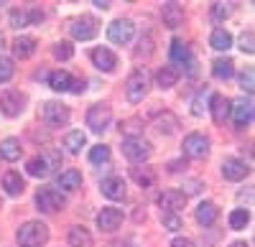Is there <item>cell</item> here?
<instances>
[{
	"mask_svg": "<svg viewBox=\"0 0 255 247\" xmlns=\"http://www.w3.org/2000/svg\"><path fill=\"white\" fill-rule=\"evenodd\" d=\"M92 61H95V67L100 72H113L118 67V56L110 49H105V46H100V49L92 51Z\"/></svg>",
	"mask_w": 255,
	"mask_h": 247,
	"instance_id": "e0dca14e",
	"label": "cell"
},
{
	"mask_svg": "<svg viewBox=\"0 0 255 247\" xmlns=\"http://www.w3.org/2000/svg\"><path fill=\"white\" fill-rule=\"evenodd\" d=\"M133 178H135L138 186H143V189H151L156 183V173L151 168H133Z\"/></svg>",
	"mask_w": 255,
	"mask_h": 247,
	"instance_id": "1f68e13d",
	"label": "cell"
},
{
	"mask_svg": "<svg viewBox=\"0 0 255 247\" xmlns=\"http://www.w3.org/2000/svg\"><path fill=\"white\" fill-rule=\"evenodd\" d=\"M110 120H113V110H110V105H105V102H97V105H92V107L87 110V125H90L95 133L108 130Z\"/></svg>",
	"mask_w": 255,
	"mask_h": 247,
	"instance_id": "8992f818",
	"label": "cell"
},
{
	"mask_svg": "<svg viewBox=\"0 0 255 247\" xmlns=\"http://www.w3.org/2000/svg\"><path fill=\"white\" fill-rule=\"evenodd\" d=\"M20 140L18 138H5V140H0V158H5V161H18L20 158Z\"/></svg>",
	"mask_w": 255,
	"mask_h": 247,
	"instance_id": "603a6c76",
	"label": "cell"
},
{
	"mask_svg": "<svg viewBox=\"0 0 255 247\" xmlns=\"http://www.w3.org/2000/svg\"><path fill=\"white\" fill-rule=\"evenodd\" d=\"M123 156L133 163H143L151 158V143L143 138H128L123 140Z\"/></svg>",
	"mask_w": 255,
	"mask_h": 247,
	"instance_id": "277c9868",
	"label": "cell"
},
{
	"mask_svg": "<svg viewBox=\"0 0 255 247\" xmlns=\"http://www.w3.org/2000/svg\"><path fill=\"white\" fill-rule=\"evenodd\" d=\"M240 49H243L245 54H253V51H255V46H253V31H245V33L240 36Z\"/></svg>",
	"mask_w": 255,
	"mask_h": 247,
	"instance_id": "f35d334b",
	"label": "cell"
},
{
	"mask_svg": "<svg viewBox=\"0 0 255 247\" xmlns=\"http://www.w3.org/2000/svg\"><path fill=\"white\" fill-rule=\"evenodd\" d=\"M248 222H250V212L248 209H235L230 214V227L232 230H245Z\"/></svg>",
	"mask_w": 255,
	"mask_h": 247,
	"instance_id": "d6a6232c",
	"label": "cell"
},
{
	"mask_svg": "<svg viewBox=\"0 0 255 247\" xmlns=\"http://www.w3.org/2000/svg\"><path fill=\"white\" fill-rule=\"evenodd\" d=\"M145 92H148V72H145V69H135L130 77H128V82H125L128 102L138 105V102L145 97Z\"/></svg>",
	"mask_w": 255,
	"mask_h": 247,
	"instance_id": "3957f363",
	"label": "cell"
},
{
	"mask_svg": "<svg viewBox=\"0 0 255 247\" xmlns=\"http://www.w3.org/2000/svg\"><path fill=\"white\" fill-rule=\"evenodd\" d=\"M15 74V67L8 56H0V82H10Z\"/></svg>",
	"mask_w": 255,
	"mask_h": 247,
	"instance_id": "836d02e7",
	"label": "cell"
},
{
	"mask_svg": "<svg viewBox=\"0 0 255 247\" xmlns=\"http://www.w3.org/2000/svg\"><path fill=\"white\" fill-rule=\"evenodd\" d=\"M18 245L20 247H41V245H46L49 240V227L44 222H26L23 227L18 230Z\"/></svg>",
	"mask_w": 255,
	"mask_h": 247,
	"instance_id": "7a4b0ae2",
	"label": "cell"
},
{
	"mask_svg": "<svg viewBox=\"0 0 255 247\" xmlns=\"http://www.w3.org/2000/svg\"><path fill=\"white\" fill-rule=\"evenodd\" d=\"M248 163L245 161H240V158H225L222 161V176L227 178V181H240V178H245L248 176Z\"/></svg>",
	"mask_w": 255,
	"mask_h": 247,
	"instance_id": "5bb4252c",
	"label": "cell"
},
{
	"mask_svg": "<svg viewBox=\"0 0 255 247\" xmlns=\"http://www.w3.org/2000/svg\"><path fill=\"white\" fill-rule=\"evenodd\" d=\"M84 143H87V138H84L82 130H72L64 135V148H69V153H79L84 148Z\"/></svg>",
	"mask_w": 255,
	"mask_h": 247,
	"instance_id": "4dcf8cb0",
	"label": "cell"
},
{
	"mask_svg": "<svg viewBox=\"0 0 255 247\" xmlns=\"http://www.w3.org/2000/svg\"><path fill=\"white\" fill-rule=\"evenodd\" d=\"M184 153L189 158H204L209 153V140L202 133H191L184 138Z\"/></svg>",
	"mask_w": 255,
	"mask_h": 247,
	"instance_id": "8fae6325",
	"label": "cell"
},
{
	"mask_svg": "<svg viewBox=\"0 0 255 247\" xmlns=\"http://www.w3.org/2000/svg\"><path fill=\"white\" fill-rule=\"evenodd\" d=\"M209 110V102H207V89H202L199 94H197V99L191 102V112L194 115H204Z\"/></svg>",
	"mask_w": 255,
	"mask_h": 247,
	"instance_id": "d590c367",
	"label": "cell"
},
{
	"mask_svg": "<svg viewBox=\"0 0 255 247\" xmlns=\"http://www.w3.org/2000/svg\"><path fill=\"white\" fill-rule=\"evenodd\" d=\"M156 82H158V87H163V89L174 87L176 82H179V69H176V67H163V69L156 74Z\"/></svg>",
	"mask_w": 255,
	"mask_h": 247,
	"instance_id": "f546056e",
	"label": "cell"
},
{
	"mask_svg": "<svg viewBox=\"0 0 255 247\" xmlns=\"http://www.w3.org/2000/svg\"><path fill=\"white\" fill-rule=\"evenodd\" d=\"M36 207H38L41 212H46V214L59 212V209L64 207V196H61L56 189H38V194H36Z\"/></svg>",
	"mask_w": 255,
	"mask_h": 247,
	"instance_id": "ba28073f",
	"label": "cell"
},
{
	"mask_svg": "<svg viewBox=\"0 0 255 247\" xmlns=\"http://www.w3.org/2000/svg\"><path fill=\"white\" fill-rule=\"evenodd\" d=\"M72 120V112L67 105H61V102H46L44 105V122L49 128H64L69 125Z\"/></svg>",
	"mask_w": 255,
	"mask_h": 247,
	"instance_id": "5b68a950",
	"label": "cell"
},
{
	"mask_svg": "<svg viewBox=\"0 0 255 247\" xmlns=\"http://www.w3.org/2000/svg\"><path fill=\"white\" fill-rule=\"evenodd\" d=\"M0 46H3V33H0Z\"/></svg>",
	"mask_w": 255,
	"mask_h": 247,
	"instance_id": "7dc6e473",
	"label": "cell"
},
{
	"mask_svg": "<svg viewBox=\"0 0 255 247\" xmlns=\"http://www.w3.org/2000/svg\"><path fill=\"white\" fill-rule=\"evenodd\" d=\"M227 13H230V8H225L222 3L215 5V18H227Z\"/></svg>",
	"mask_w": 255,
	"mask_h": 247,
	"instance_id": "ee69618b",
	"label": "cell"
},
{
	"mask_svg": "<svg viewBox=\"0 0 255 247\" xmlns=\"http://www.w3.org/2000/svg\"><path fill=\"white\" fill-rule=\"evenodd\" d=\"M59 166H61V153H59V151H54V148H49V151H44L41 156L31 158L26 168H28V173H31V176L44 178V176H49L51 171H56Z\"/></svg>",
	"mask_w": 255,
	"mask_h": 247,
	"instance_id": "6da1fadb",
	"label": "cell"
},
{
	"mask_svg": "<svg viewBox=\"0 0 255 247\" xmlns=\"http://www.w3.org/2000/svg\"><path fill=\"white\" fill-rule=\"evenodd\" d=\"M171 247H197V245L191 242L189 237H176V240L171 242Z\"/></svg>",
	"mask_w": 255,
	"mask_h": 247,
	"instance_id": "b9f144b4",
	"label": "cell"
},
{
	"mask_svg": "<svg viewBox=\"0 0 255 247\" xmlns=\"http://www.w3.org/2000/svg\"><path fill=\"white\" fill-rule=\"evenodd\" d=\"M69 245L72 247H92V235L90 230H84V227H72L69 230Z\"/></svg>",
	"mask_w": 255,
	"mask_h": 247,
	"instance_id": "d4e9b609",
	"label": "cell"
},
{
	"mask_svg": "<svg viewBox=\"0 0 255 247\" xmlns=\"http://www.w3.org/2000/svg\"><path fill=\"white\" fill-rule=\"evenodd\" d=\"M3 189H5L8 196H20V194H23V189H26V183H23V178H20V173L8 171L3 176Z\"/></svg>",
	"mask_w": 255,
	"mask_h": 247,
	"instance_id": "ffe728a7",
	"label": "cell"
},
{
	"mask_svg": "<svg viewBox=\"0 0 255 247\" xmlns=\"http://www.w3.org/2000/svg\"><path fill=\"white\" fill-rule=\"evenodd\" d=\"M133 31H135L133 20H128V18H118V20H113V23L108 26V38L113 41V44L123 46V44H128V41L133 38Z\"/></svg>",
	"mask_w": 255,
	"mask_h": 247,
	"instance_id": "52a82bcc",
	"label": "cell"
},
{
	"mask_svg": "<svg viewBox=\"0 0 255 247\" xmlns=\"http://www.w3.org/2000/svg\"><path fill=\"white\" fill-rule=\"evenodd\" d=\"M212 74H215L217 79H230L232 74H235V61L232 59H217L215 64H212Z\"/></svg>",
	"mask_w": 255,
	"mask_h": 247,
	"instance_id": "83f0119b",
	"label": "cell"
},
{
	"mask_svg": "<svg viewBox=\"0 0 255 247\" xmlns=\"http://www.w3.org/2000/svg\"><path fill=\"white\" fill-rule=\"evenodd\" d=\"M232 120H235L238 128H245L253 122V102L250 99H238L232 105Z\"/></svg>",
	"mask_w": 255,
	"mask_h": 247,
	"instance_id": "9a60e30c",
	"label": "cell"
},
{
	"mask_svg": "<svg viewBox=\"0 0 255 247\" xmlns=\"http://www.w3.org/2000/svg\"><path fill=\"white\" fill-rule=\"evenodd\" d=\"M59 186L61 189H67V191H74L82 186V173L77 168H67L61 176H59Z\"/></svg>",
	"mask_w": 255,
	"mask_h": 247,
	"instance_id": "4316f807",
	"label": "cell"
},
{
	"mask_svg": "<svg viewBox=\"0 0 255 247\" xmlns=\"http://www.w3.org/2000/svg\"><path fill=\"white\" fill-rule=\"evenodd\" d=\"M163 227L166 230H181V219L176 217V214H163Z\"/></svg>",
	"mask_w": 255,
	"mask_h": 247,
	"instance_id": "ab89813d",
	"label": "cell"
},
{
	"mask_svg": "<svg viewBox=\"0 0 255 247\" xmlns=\"http://www.w3.org/2000/svg\"><path fill=\"white\" fill-rule=\"evenodd\" d=\"M209 44H212V49H217V51H227L232 46V36L225 28H215L212 36H209Z\"/></svg>",
	"mask_w": 255,
	"mask_h": 247,
	"instance_id": "f1b7e54d",
	"label": "cell"
},
{
	"mask_svg": "<svg viewBox=\"0 0 255 247\" xmlns=\"http://www.w3.org/2000/svg\"><path fill=\"white\" fill-rule=\"evenodd\" d=\"M72 36L79 38V41H90L97 36V20L92 15H82V18H74L72 26H69Z\"/></svg>",
	"mask_w": 255,
	"mask_h": 247,
	"instance_id": "30bf717a",
	"label": "cell"
},
{
	"mask_svg": "<svg viewBox=\"0 0 255 247\" xmlns=\"http://www.w3.org/2000/svg\"><path fill=\"white\" fill-rule=\"evenodd\" d=\"M90 161L92 163H108L110 161V148L108 146H95L90 151Z\"/></svg>",
	"mask_w": 255,
	"mask_h": 247,
	"instance_id": "e575fe53",
	"label": "cell"
},
{
	"mask_svg": "<svg viewBox=\"0 0 255 247\" xmlns=\"http://www.w3.org/2000/svg\"><path fill=\"white\" fill-rule=\"evenodd\" d=\"M23 94L15 92V89H5L3 94H0V112L8 115V117H18L20 112H23Z\"/></svg>",
	"mask_w": 255,
	"mask_h": 247,
	"instance_id": "9c48e42d",
	"label": "cell"
},
{
	"mask_svg": "<svg viewBox=\"0 0 255 247\" xmlns=\"http://www.w3.org/2000/svg\"><path fill=\"white\" fill-rule=\"evenodd\" d=\"M102 194L108 196V199H113V201L125 199V194H128L125 181H123L120 176H110V178H105V181H102Z\"/></svg>",
	"mask_w": 255,
	"mask_h": 247,
	"instance_id": "2e32d148",
	"label": "cell"
},
{
	"mask_svg": "<svg viewBox=\"0 0 255 247\" xmlns=\"http://www.w3.org/2000/svg\"><path fill=\"white\" fill-rule=\"evenodd\" d=\"M95 5H97L100 10H108V8H110V3H108V0H95Z\"/></svg>",
	"mask_w": 255,
	"mask_h": 247,
	"instance_id": "f6af8a7d",
	"label": "cell"
},
{
	"mask_svg": "<svg viewBox=\"0 0 255 247\" xmlns=\"http://www.w3.org/2000/svg\"><path fill=\"white\" fill-rule=\"evenodd\" d=\"M209 110H212V117H215V122L220 125V122H225V115L230 112V99H227L225 94H212Z\"/></svg>",
	"mask_w": 255,
	"mask_h": 247,
	"instance_id": "d6986e66",
	"label": "cell"
},
{
	"mask_svg": "<svg viewBox=\"0 0 255 247\" xmlns=\"http://www.w3.org/2000/svg\"><path fill=\"white\" fill-rule=\"evenodd\" d=\"M49 87L56 89V92H67V89L72 87V77H69V72H64V69L51 72V74H49Z\"/></svg>",
	"mask_w": 255,
	"mask_h": 247,
	"instance_id": "484cf974",
	"label": "cell"
},
{
	"mask_svg": "<svg viewBox=\"0 0 255 247\" xmlns=\"http://www.w3.org/2000/svg\"><path fill=\"white\" fill-rule=\"evenodd\" d=\"M176 125H179V122H176L174 115H163V117L158 120V130H161V133H174Z\"/></svg>",
	"mask_w": 255,
	"mask_h": 247,
	"instance_id": "74e56055",
	"label": "cell"
},
{
	"mask_svg": "<svg viewBox=\"0 0 255 247\" xmlns=\"http://www.w3.org/2000/svg\"><path fill=\"white\" fill-rule=\"evenodd\" d=\"M171 59H174V64H181V67H184V64L189 67L191 61H194V59H191V51H189V46L184 44V41H179V38H176L174 44H171Z\"/></svg>",
	"mask_w": 255,
	"mask_h": 247,
	"instance_id": "cb8c5ba5",
	"label": "cell"
},
{
	"mask_svg": "<svg viewBox=\"0 0 255 247\" xmlns=\"http://www.w3.org/2000/svg\"><path fill=\"white\" fill-rule=\"evenodd\" d=\"M54 56H56V59H64V61L72 59V56H74V49H72L69 41H59V44L54 46Z\"/></svg>",
	"mask_w": 255,
	"mask_h": 247,
	"instance_id": "8d00e7d4",
	"label": "cell"
},
{
	"mask_svg": "<svg viewBox=\"0 0 255 247\" xmlns=\"http://www.w3.org/2000/svg\"><path fill=\"white\" fill-rule=\"evenodd\" d=\"M161 15H163V23L168 28H179L184 23V8L179 3H163L161 8Z\"/></svg>",
	"mask_w": 255,
	"mask_h": 247,
	"instance_id": "ac0fdd59",
	"label": "cell"
},
{
	"mask_svg": "<svg viewBox=\"0 0 255 247\" xmlns=\"http://www.w3.org/2000/svg\"><path fill=\"white\" fill-rule=\"evenodd\" d=\"M158 204H161L163 214H176L179 209H184V207H186V194H184V191H179V189H168V191H163V194H161Z\"/></svg>",
	"mask_w": 255,
	"mask_h": 247,
	"instance_id": "7c38bea8",
	"label": "cell"
},
{
	"mask_svg": "<svg viewBox=\"0 0 255 247\" xmlns=\"http://www.w3.org/2000/svg\"><path fill=\"white\" fill-rule=\"evenodd\" d=\"M120 224H123V212L115 207H105L97 214V227L102 232H115V230H120Z\"/></svg>",
	"mask_w": 255,
	"mask_h": 247,
	"instance_id": "4fadbf2b",
	"label": "cell"
},
{
	"mask_svg": "<svg viewBox=\"0 0 255 247\" xmlns=\"http://www.w3.org/2000/svg\"><path fill=\"white\" fill-rule=\"evenodd\" d=\"M253 69H248V72H243L240 74V84H243V89L248 92V94H253Z\"/></svg>",
	"mask_w": 255,
	"mask_h": 247,
	"instance_id": "60d3db41",
	"label": "cell"
},
{
	"mask_svg": "<svg viewBox=\"0 0 255 247\" xmlns=\"http://www.w3.org/2000/svg\"><path fill=\"white\" fill-rule=\"evenodd\" d=\"M74 94H82L84 92V79H72V87H69Z\"/></svg>",
	"mask_w": 255,
	"mask_h": 247,
	"instance_id": "7bdbcfd3",
	"label": "cell"
},
{
	"mask_svg": "<svg viewBox=\"0 0 255 247\" xmlns=\"http://www.w3.org/2000/svg\"><path fill=\"white\" fill-rule=\"evenodd\" d=\"M33 51H36V38H31V36H18V38L13 41V54H15L18 59H28Z\"/></svg>",
	"mask_w": 255,
	"mask_h": 247,
	"instance_id": "44dd1931",
	"label": "cell"
},
{
	"mask_svg": "<svg viewBox=\"0 0 255 247\" xmlns=\"http://www.w3.org/2000/svg\"><path fill=\"white\" fill-rule=\"evenodd\" d=\"M230 247H248V242H232Z\"/></svg>",
	"mask_w": 255,
	"mask_h": 247,
	"instance_id": "bcb514c9",
	"label": "cell"
},
{
	"mask_svg": "<svg viewBox=\"0 0 255 247\" xmlns=\"http://www.w3.org/2000/svg\"><path fill=\"white\" fill-rule=\"evenodd\" d=\"M217 207L212 201H202L199 207H197V222L199 224H204V227H209V224H215L217 222Z\"/></svg>",
	"mask_w": 255,
	"mask_h": 247,
	"instance_id": "7402d4cb",
	"label": "cell"
}]
</instances>
